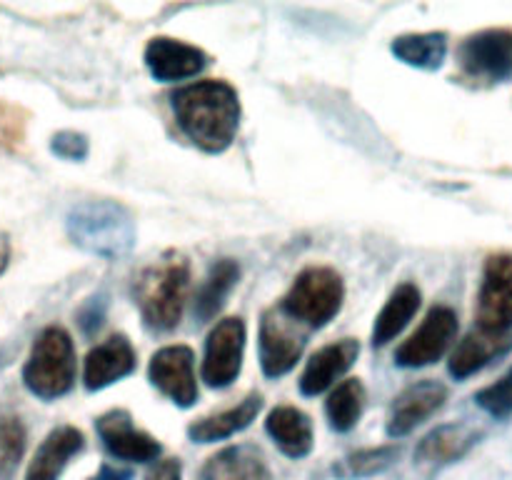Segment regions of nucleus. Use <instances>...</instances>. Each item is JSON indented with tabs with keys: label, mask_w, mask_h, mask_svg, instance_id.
Returning <instances> with one entry per match:
<instances>
[{
	"label": "nucleus",
	"mask_w": 512,
	"mask_h": 480,
	"mask_svg": "<svg viewBox=\"0 0 512 480\" xmlns=\"http://www.w3.org/2000/svg\"><path fill=\"white\" fill-rule=\"evenodd\" d=\"M180 130L205 153H223L233 145L240 125L238 90L225 80H200L173 93Z\"/></svg>",
	"instance_id": "1"
},
{
	"label": "nucleus",
	"mask_w": 512,
	"mask_h": 480,
	"mask_svg": "<svg viewBox=\"0 0 512 480\" xmlns=\"http://www.w3.org/2000/svg\"><path fill=\"white\" fill-rule=\"evenodd\" d=\"M190 290V260L180 250H165L135 278V303L145 328L168 333L178 328Z\"/></svg>",
	"instance_id": "2"
},
{
	"label": "nucleus",
	"mask_w": 512,
	"mask_h": 480,
	"mask_svg": "<svg viewBox=\"0 0 512 480\" xmlns=\"http://www.w3.org/2000/svg\"><path fill=\"white\" fill-rule=\"evenodd\" d=\"M73 245L105 260L125 258L135 248V218L118 200H85L70 208L65 218Z\"/></svg>",
	"instance_id": "3"
},
{
	"label": "nucleus",
	"mask_w": 512,
	"mask_h": 480,
	"mask_svg": "<svg viewBox=\"0 0 512 480\" xmlns=\"http://www.w3.org/2000/svg\"><path fill=\"white\" fill-rule=\"evenodd\" d=\"M23 383L40 400H58L73 390L75 345L63 325H48L35 338L23 365Z\"/></svg>",
	"instance_id": "4"
},
{
	"label": "nucleus",
	"mask_w": 512,
	"mask_h": 480,
	"mask_svg": "<svg viewBox=\"0 0 512 480\" xmlns=\"http://www.w3.org/2000/svg\"><path fill=\"white\" fill-rule=\"evenodd\" d=\"M345 285L340 273L325 265H310L295 278L278 308L305 330H318L340 313Z\"/></svg>",
	"instance_id": "5"
},
{
	"label": "nucleus",
	"mask_w": 512,
	"mask_h": 480,
	"mask_svg": "<svg viewBox=\"0 0 512 480\" xmlns=\"http://www.w3.org/2000/svg\"><path fill=\"white\" fill-rule=\"evenodd\" d=\"M305 343H308V330L303 325L288 318L280 308L265 310L260 318L258 355L260 368L268 378L290 373L303 355Z\"/></svg>",
	"instance_id": "6"
},
{
	"label": "nucleus",
	"mask_w": 512,
	"mask_h": 480,
	"mask_svg": "<svg viewBox=\"0 0 512 480\" xmlns=\"http://www.w3.org/2000/svg\"><path fill=\"white\" fill-rule=\"evenodd\" d=\"M458 338V313L448 305H435L428 310L420 328L395 350V363L400 368H425L443 358Z\"/></svg>",
	"instance_id": "7"
},
{
	"label": "nucleus",
	"mask_w": 512,
	"mask_h": 480,
	"mask_svg": "<svg viewBox=\"0 0 512 480\" xmlns=\"http://www.w3.org/2000/svg\"><path fill=\"white\" fill-rule=\"evenodd\" d=\"M460 70L470 80L493 85L512 78V33L483 30L465 38L458 48Z\"/></svg>",
	"instance_id": "8"
},
{
	"label": "nucleus",
	"mask_w": 512,
	"mask_h": 480,
	"mask_svg": "<svg viewBox=\"0 0 512 480\" xmlns=\"http://www.w3.org/2000/svg\"><path fill=\"white\" fill-rule=\"evenodd\" d=\"M475 318L480 330L512 333V253H495L485 260Z\"/></svg>",
	"instance_id": "9"
},
{
	"label": "nucleus",
	"mask_w": 512,
	"mask_h": 480,
	"mask_svg": "<svg viewBox=\"0 0 512 480\" xmlns=\"http://www.w3.org/2000/svg\"><path fill=\"white\" fill-rule=\"evenodd\" d=\"M245 323L243 318H223L205 340L203 380L210 388H228L243 368Z\"/></svg>",
	"instance_id": "10"
},
{
	"label": "nucleus",
	"mask_w": 512,
	"mask_h": 480,
	"mask_svg": "<svg viewBox=\"0 0 512 480\" xmlns=\"http://www.w3.org/2000/svg\"><path fill=\"white\" fill-rule=\"evenodd\" d=\"M150 383L180 408H190L198 400L195 380V353L188 345H165L150 360Z\"/></svg>",
	"instance_id": "11"
},
{
	"label": "nucleus",
	"mask_w": 512,
	"mask_h": 480,
	"mask_svg": "<svg viewBox=\"0 0 512 480\" xmlns=\"http://www.w3.org/2000/svg\"><path fill=\"white\" fill-rule=\"evenodd\" d=\"M100 440L113 458L128 463H150L160 455V443L133 423L128 410H110L95 420Z\"/></svg>",
	"instance_id": "12"
},
{
	"label": "nucleus",
	"mask_w": 512,
	"mask_h": 480,
	"mask_svg": "<svg viewBox=\"0 0 512 480\" xmlns=\"http://www.w3.org/2000/svg\"><path fill=\"white\" fill-rule=\"evenodd\" d=\"M445 400H448V388L438 380H418V383L408 385L390 408L388 435L403 438V435L413 433L418 425H423L430 415L443 408Z\"/></svg>",
	"instance_id": "13"
},
{
	"label": "nucleus",
	"mask_w": 512,
	"mask_h": 480,
	"mask_svg": "<svg viewBox=\"0 0 512 480\" xmlns=\"http://www.w3.org/2000/svg\"><path fill=\"white\" fill-rule=\"evenodd\" d=\"M145 65L155 80L173 83L198 75L208 65V55L183 40L153 38L145 48Z\"/></svg>",
	"instance_id": "14"
},
{
	"label": "nucleus",
	"mask_w": 512,
	"mask_h": 480,
	"mask_svg": "<svg viewBox=\"0 0 512 480\" xmlns=\"http://www.w3.org/2000/svg\"><path fill=\"white\" fill-rule=\"evenodd\" d=\"M358 353L360 345L353 338H343L338 343H330L325 348H320L308 360L303 375H300V393L308 395V398H315V395L333 388L335 380L343 378L353 368V363L358 360Z\"/></svg>",
	"instance_id": "15"
},
{
	"label": "nucleus",
	"mask_w": 512,
	"mask_h": 480,
	"mask_svg": "<svg viewBox=\"0 0 512 480\" xmlns=\"http://www.w3.org/2000/svg\"><path fill=\"white\" fill-rule=\"evenodd\" d=\"M138 365L135 348L125 335H110L100 345H95L85 358V388L103 390L130 375Z\"/></svg>",
	"instance_id": "16"
},
{
	"label": "nucleus",
	"mask_w": 512,
	"mask_h": 480,
	"mask_svg": "<svg viewBox=\"0 0 512 480\" xmlns=\"http://www.w3.org/2000/svg\"><path fill=\"white\" fill-rule=\"evenodd\" d=\"M200 480H273V473L263 450L250 443H238L208 458L200 468Z\"/></svg>",
	"instance_id": "17"
},
{
	"label": "nucleus",
	"mask_w": 512,
	"mask_h": 480,
	"mask_svg": "<svg viewBox=\"0 0 512 480\" xmlns=\"http://www.w3.org/2000/svg\"><path fill=\"white\" fill-rule=\"evenodd\" d=\"M510 348L512 333H488V330L475 328L455 345L453 355H450V375L455 380L470 378L493 360L503 358Z\"/></svg>",
	"instance_id": "18"
},
{
	"label": "nucleus",
	"mask_w": 512,
	"mask_h": 480,
	"mask_svg": "<svg viewBox=\"0 0 512 480\" xmlns=\"http://www.w3.org/2000/svg\"><path fill=\"white\" fill-rule=\"evenodd\" d=\"M83 445V433L73 425H60V428L50 430L43 443H40V448L35 450L25 480H58L63 475L65 465L70 463L73 455L83 450Z\"/></svg>",
	"instance_id": "19"
},
{
	"label": "nucleus",
	"mask_w": 512,
	"mask_h": 480,
	"mask_svg": "<svg viewBox=\"0 0 512 480\" xmlns=\"http://www.w3.org/2000/svg\"><path fill=\"white\" fill-rule=\"evenodd\" d=\"M478 438V430L465 423L440 425V428L430 430L420 440V445L415 448V463L425 465V468H440V465L455 463L478 443Z\"/></svg>",
	"instance_id": "20"
},
{
	"label": "nucleus",
	"mask_w": 512,
	"mask_h": 480,
	"mask_svg": "<svg viewBox=\"0 0 512 480\" xmlns=\"http://www.w3.org/2000/svg\"><path fill=\"white\" fill-rule=\"evenodd\" d=\"M260 408H263V395H245V398L240 400L238 405H233V408L220 410V413L205 415V418L195 420L188 428L190 440H193V443H215V440L230 438V435L248 428V425L258 418Z\"/></svg>",
	"instance_id": "21"
},
{
	"label": "nucleus",
	"mask_w": 512,
	"mask_h": 480,
	"mask_svg": "<svg viewBox=\"0 0 512 480\" xmlns=\"http://www.w3.org/2000/svg\"><path fill=\"white\" fill-rule=\"evenodd\" d=\"M265 430L288 458H305L313 450V420L295 405H278L265 420Z\"/></svg>",
	"instance_id": "22"
},
{
	"label": "nucleus",
	"mask_w": 512,
	"mask_h": 480,
	"mask_svg": "<svg viewBox=\"0 0 512 480\" xmlns=\"http://www.w3.org/2000/svg\"><path fill=\"white\" fill-rule=\"evenodd\" d=\"M420 288L415 283H400L398 288L390 293L388 303L378 313L373 325V345L383 348L390 340L398 338L403 333L405 325L413 320V315L420 308Z\"/></svg>",
	"instance_id": "23"
},
{
	"label": "nucleus",
	"mask_w": 512,
	"mask_h": 480,
	"mask_svg": "<svg viewBox=\"0 0 512 480\" xmlns=\"http://www.w3.org/2000/svg\"><path fill=\"white\" fill-rule=\"evenodd\" d=\"M240 278V265L233 258H220L213 268L205 275L203 285L195 295V318L200 323H208L215 315L223 310L225 300H228L230 290L235 288Z\"/></svg>",
	"instance_id": "24"
},
{
	"label": "nucleus",
	"mask_w": 512,
	"mask_h": 480,
	"mask_svg": "<svg viewBox=\"0 0 512 480\" xmlns=\"http://www.w3.org/2000/svg\"><path fill=\"white\" fill-rule=\"evenodd\" d=\"M393 55L405 65L420 70H438L448 55V35L445 33H410L400 35L390 45Z\"/></svg>",
	"instance_id": "25"
},
{
	"label": "nucleus",
	"mask_w": 512,
	"mask_h": 480,
	"mask_svg": "<svg viewBox=\"0 0 512 480\" xmlns=\"http://www.w3.org/2000/svg\"><path fill=\"white\" fill-rule=\"evenodd\" d=\"M363 410L365 388L358 378L343 380L340 385H335V390L325 400V413H328L330 428L338 430V433H350L358 425Z\"/></svg>",
	"instance_id": "26"
},
{
	"label": "nucleus",
	"mask_w": 512,
	"mask_h": 480,
	"mask_svg": "<svg viewBox=\"0 0 512 480\" xmlns=\"http://www.w3.org/2000/svg\"><path fill=\"white\" fill-rule=\"evenodd\" d=\"M28 433L18 415H0V480H13L25 455Z\"/></svg>",
	"instance_id": "27"
},
{
	"label": "nucleus",
	"mask_w": 512,
	"mask_h": 480,
	"mask_svg": "<svg viewBox=\"0 0 512 480\" xmlns=\"http://www.w3.org/2000/svg\"><path fill=\"white\" fill-rule=\"evenodd\" d=\"M400 450L395 445H380V448H365L358 453L348 455L343 463L338 465V475L343 478H368V475H378L388 470L395 463Z\"/></svg>",
	"instance_id": "28"
},
{
	"label": "nucleus",
	"mask_w": 512,
	"mask_h": 480,
	"mask_svg": "<svg viewBox=\"0 0 512 480\" xmlns=\"http://www.w3.org/2000/svg\"><path fill=\"white\" fill-rule=\"evenodd\" d=\"M25 130H28V110L0 100V148L18 153L25 143Z\"/></svg>",
	"instance_id": "29"
},
{
	"label": "nucleus",
	"mask_w": 512,
	"mask_h": 480,
	"mask_svg": "<svg viewBox=\"0 0 512 480\" xmlns=\"http://www.w3.org/2000/svg\"><path fill=\"white\" fill-rule=\"evenodd\" d=\"M475 400H478L480 408L488 410L490 415H498V418L508 415L512 410V368L508 370V375H503V378L498 380V383L480 390V393L475 395Z\"/></svg>",
	"instance_id": "30"
},
{
	"label": "nucleus",
	"mask_w": 512,
	"mask_h": 480,
	"mask_svg": "<svg viewBox=\"0 0 512 480\" xmlns=\"http://www.w3.org/2000/svg\"><path fill=\"white\" fill-rule=\"evenodd\" d=\"M50 150L63 160H85L90 153V143L83 133L75 130H60L50 140Z\"/></svg>",
	"instance_id": "31"
},
{
	"label": "nucleus",
	"mask_w": 512,
	"mask_h": 480,
	"mask_svg": "<svg viewBox=\"0 0 512 480\" xmlns=\"http://www.w3.org/2000/svg\"><path fill=\"white\" fill-rule=\"evenodd\" d=\"M105 310H108V300L105 295H93L85 300L83 308L78 310V325L85 335H93L105 323Z\"/></svg>",
	"instance_id": "32"
},
{
	"label": "nucleus",
	"mask_w": 512,
	"mask_h": 480,
	"mask_svg": "<svg viewBox=\"0 0 512 480\" xmlns=\"http://www.w3.org/2000/svg\"><path fill=\"white\" fill-rule=\"evenodd\" d=\"M145 480H183V465H180L178 458L158 460V463L148 470Z\"/></svg>",
	"instance_id": "33"
},
{
	"label": "nucleus",
	"mask_w": 512,
	"mask_h": 480,
	"mask_svg": "<svg viewBox=\"0 0 512 480\" xmlns=\"http://www.w3.org/2000/svg\"><path fill=\"white\" fill-rule=\"evenodd\" d=\"M88 480H130V473L128 470H120V468H113V465H100L98 473L93 475V478Z\"/></svg>",
	"instance_id": "34"
},
{
	"label": "nucleus",
	"mask_w": 512,
	"mask_h": 480,
	"mask_svg": "<svg viewBox=\"0 0 512 480\" xmlns=\"http://www.w3.org/2000/svg\"><path fill=\"white\" fill-rule=\"evenodd\" d=\"M10 255H13V248H10V238L0 230V278L5 275L10 265Z\"/></svg>",
	"instance_id": "35"
}]
</instances>
